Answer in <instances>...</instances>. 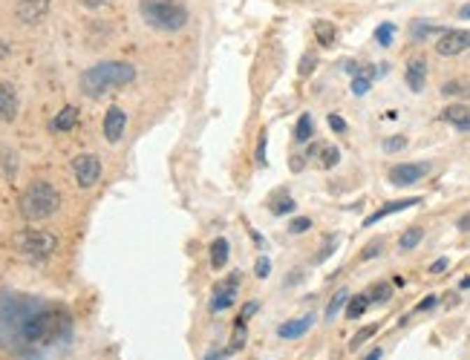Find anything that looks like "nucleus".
I'll return each mask as SVG.
<instances>
[{
    "label": "nucleus",
    "instance_id": "f257e3e1",
    "mask_svg": "<svg viewBox=\"0 0 470 360\" xmlns=\"http://www.w3.org/2000/svg\"><path fill=\"white\" fill-rule=\"evenodd\" d=\"M69 338L73 315L64 305L23 294L0 297V346L17 352L23 360H43V352L64 346Z\"/></svg>",
    "mask_w": 470,
    "mask_h": 360
},
{
    "label": "nucleus",
    "instance_id": "f03ea898",
    "mask_svg": "<svg viewBox=\"0 0 470 360\" xmlns=\"http://www.w3.org/2000/svg\"><path fill=\"white\" fill-rule=\"evenodd\" d=\"M136 81V66L124 64V61H101L96 66L84 69L81 75V92L90 95V99H99V95L119 89Z\"/></svg>",
    "mask_w": 470,
    "mask_h": 360
},
{
    "label": "nucleus",
    "instance_id": "7ed1b4c3",
    "mask_svg": "<svg viewBox=\"0 0 470 360\" xmlns=\"http://www.w3.org/2000/svg\"><path fill=\"white\" fill-rule=\"evenodd\" d=\"M20 216L27 222H41L50 219V216L61 208V194L50 185V182H32L27 190L20 194Z\"/></svg>",
    "mask_w": 470,
    "mask_h": 360
},
{
    "label": "nucleus",
    "instance_id": "20e7f679",
    "mask_svg": "<svg viewBox=\"0 0 470 360\" xmlns=\"http://www.w3.org/2000/svg\"><path fill=\"white\" fill-rule=\"evenodd\" d=\"M138 12H142L148 27L159 32H179L187 23V9L179 0H142Z\"/></svg>",
    "mask_w": 470,
    "mask_h": 360
},
{
    "label": "nucleus",
    "instance_id": "39448f33",
    "mask_svg": "<svg viewBox=\"0 0 470 360\" xmlns=\"http://www.w3.org/2000/svg\"><path fill=\"white\" fill-rule=\"evenodd\" d=\"M58 248V236L50 231H20L15 236V251L29 259V262H43L50 259Z\"/></svg>",
    "mask_w": 470,
    "mask_h": 360
},
{
    "label": "nucleus",
    "instance_id": "423d86ee",
    "mask_svg": "<svg viewBox=\"0 0 470 360\" xmlns=\"http://www.w3.org/2000/svg\"><path fill=\"white\" fill-rule=\"evenodd\" d=\"M470 50V29H448L436 41V52L441 58H453Z\"/></svg>",
    "mask_w": 470,
    "mask_h": 360
},
{
    "label": "nucleus",
    "instance_id": "0eeeda50",
    "mask_svg": "<svg viewBox=\"0 0 470 360\" xmlns=\"http://www.w3.org/2000/svg\"><path fill=\"white\" fill-rule=\"evenodd\" d=\"M73 171H76V179H78L81 187H92L101 176V161L92 153H81V156L73 159Z\"/></svg>",
    "mask_w": 470,
    "mask_h": 360
},
{
    "label": "nucleus",
    "instance_id": "6e6552de",
    "mask_svg": "<svg viewBox=\"0 0 470 360\" xmlns=\"http://www.w3.org/2000/svg\"><path fill=\"white\" fill-rule=\"evenodd\" d=\"M430 173V161H415V164H395L390 171V182L395 187H407L415 185L418 179H425Z\"/></svg>",
    "mask_w": 470,
    "mask_h": 360
},
{
    "label": "nucleus",
    "instance_id": "1a4fd4ad",
    "mask_svg": "<svg viewBox=\"0 0 470 360\" xmlns=\"http://www.w3.org/2000/svg\"><path fill=\"white\" fill-rule=\"evenodd\" d=\"M124 127H127V113L122 107H110L104 115V138L110 144H119L124 136Z\"/></svg>",
    "mask_w": 470,
    "mask_h": 360
},
{
    "label": "nucleus",
    "instance_id": "9d476101",
    "mask_svg": "<svg viewBox=\"0 0 470 360\" xmlns=\"http://www.w3.org/2000/svg\"><path fill=\"white\" fill-rule=\"evenodd\" d=\"M237 288H240V274H231L217 291H214V300H211V311H225L234 305L237 300Z\"/></svg>",
    "mask_w": 470,
    "mask_h": 360
},
{
    "label": "nucleus",
    "instance_id": "9b49d317",
    "mask_svg": "<svg viewBox=\"0 0 470 360\" xmlns=\"http://www.w3.org/2000/svg\"><path fill=\"white\" fill-rule=\"evenodd\" d=\"M50 12V0H20L17 3V20L27 23V27H35L41 23Z\"/></svg>",
    "mask_w": 470,
    "mask_h": 360
},
{
    "label": "nucleus",
    "instance_id": "f8f14e48",
    "mask_svg": "<svg viewBox=\"0 0 470 360\" xmlns=\"http://www.w3.org/2000/svg\"><path fill=\"white\" fill-rule=\"evenodd\" d=\"M415 205H421V199L418 196H413V199H395V202H387L381 210H375L372 216H366V228L369 225H375V222H381L384 216H392V213H401V210H407V208H415Z\"/></svg>",
    "mask_w": 470,
    "mask_h": 360
},
{
    "label": "nucleus",
    "instance_id": "ddd939ff",
    "mask_svg": "<svg viewBox=\"0 0 470 360\" xmlns=\"http://www.w3.org/2000/svg\"><path fill=\"white\" fill-rule=\"evenodd\" d=\"M15 115H17V95L6 81H0V122H15Z\"/></svg>",
    "mask_w": 470,
    "mask_h": 360
},
{
    "label": "nucleus",
    "instance_id": "4468645a",
    "mask_svg": "<svg viewBox=\"0 0 470 360\" xmlns=\"http://www.w3.org/2000/svg\"><path fill=\"white\" fill-rule=\"evenodd\" d=\"M425 81H427V61L425 58H413L407 64V87L413 92H421V89H425Z\"/></svg>",
    "mask_w": 470,
    "mask_h": 360
},
{
    "label": "nucleus",
    "instance_id": "2eb2a0df",
    "mask_svg": "<svg viewBox=\"0 0 470 360\" xmlns=\"http://www.w3.org/2000/svg\"><path fill=\"white\" fill-rule=\"evenodd\" d=\"M312 323H315V315H306V317H300V320H289V323H283L277 329V334L283 340H297V338H303L309 329H312Z\"/></svg>",
    "mask_w": 470,
    "mask_h": 360
},
{
    "label": "nucleus",
    "instance_id": "dca6fc26",
    "mask_svg": "<svg viewBox=\"0 0 470 360\" xmlns=\"http://www.w3.org/2000/svg\"><path fill=\"white\" fill-rule=\"evenodd\" d=\"M441 122H448L459 130H470V110L464 104H450L441 110Z\"/></svg>",
    "mask_w": 470,
    "mask_h": 360
},
{
    "label": "nucleus",
    "instance_id": "f3484780",
    "mask_svg": "<svg viewBox=\"0 0 470 360\" xmlns=\"http://www.w3.org/2000/svg\"><path fill=\"white\" fill-rule=\"evenodd\" d=\"M228 251H231V245H228V239L225 236H217L214 243H211V268H222L225 262H228Z\"/></svg>",
    "mask_w": 470,
    "mask_h": 360
},
{
    "label": "nucleus",
    "instance_id": "a211bd4d",
    "mask_svg": "<svg viewBox=\"0 0 470 360\" xmlns=\"http://www.w3.org/2000/svg\"><path fill=\"white\" fill-rule=\"evenodd\" d=\"M375 75H378V69H375V66H361V72L352 78V92H355V95H366L369 87H372V81H375Z\"/></svg>",
    "mask_w": 470,
    "mask_h": 360
},
{
    "label": "nucleus",
    "instance_id": "6ab92c4d",
    "mask_svg": "<svg viewBox=\"0 0 470 360\" xmlns=\"http://www.w3.org/2000/svg\"><path fill=\"white\" fill-rule=\"evenodd\" d=\"M315 38L320 46H332L338 41V27L332 20H315Z\"/></svg>",
    "mask_w": 470,
    "mask_h": 360
},
{
    "label": "nucleus",
    "instance_id": "aec40b11",
    "mask_svg": "<svg viewBox=\"0 0 470 360\" xmlns=\"http://www.w3.org/2000/svg\"><path fill=\"white\" fill-rule=\"evenodd\" d=\"M76 124H78V110H76V107H64V110L55 115L52 130H58V133H66V130H73Z\"/></svg>",
    "mask_w": 470,
    "mask_h": 360
},
{
    "label": "nucleus",
    "instance_id": "412c9836",
    "mask_svg": "<svg viewBox=\"0 0 470 360\" xmlns=\"http://www.w3.org/2000/svg\"><path fill=\"white\" fill-rule=\"evenodd\" d=\"M441 95L448 99H470V78H453L441 87Z\"/></svg>",
    "mask_w": 470,
    "mask_h": 360
},
{
    "label": "nucleus",
    "instance_id": "4be33fe9",
    "mask_svg": "<svg viewBox=\"0 0 470 360\" xmlns=\"http://www.w3.org/2000/svg\"><path fill=\"white\" fill-rule=\"evenodd\" d=\"M309 138H315V124H312V115L303 113L297 118V124H294V141L297 144H306Z\"/></svg>",
    "mask_w": 470,
    "mask_h": 360
},
{
    "label": "nucleus",
    "instance_id": "5701e85b",
    "mask_svg": "<svg viewBox=\"0 0 470 360\" xmlns=\"http://www.w3.org/2000/svg\"><path fill=\"white\" fill-rule=\"evenodd\" d=\"M448 29H441V27H436V23H427V20H413V27H410V35L415 38V41H425V38H430V35H444Z\"/></svg>",
    "mask_w": 470,
    "mask_h": 360
},
{
    "label": "nucleus",
    "instance_id": "b1692460",
    "mask_svg": "<svg viewBox=\"0 0 470 360\" xmlns=\"http://www.w3.org/2000/svg\"><path fill=\"white\" fill-rule=\"evenodd\" d=\"M248 340V329H245V320H234V331H231V343H228V352H243Z\"/></svg>",
    "mask_w": 470,
    "mask_h": 360
},
{
    "label": "nucleus",
    "instance_id": "393cba45",
    "mask_svg": "<svg viewBox=\"0 0 470 360\" xmlns=\"http://www.w3.org/2000/svg\"><path fill=\"white\" fill-rule=\"evenodd\" d=\"M318 161H320L323 171H332V167L341 161V150L332 147V144H320V147H318Z\"/></svg>",
    "mask_w": 470,
    "mask_h": 360
},
{
    "label": "nucleus",
    "instance_id": "a878e982",
    "mask_svg": "<svg viewBox=\"0 0 470 360\" xmlns=\"http://www.w3.org/2000/svg\"><path fill=\"white\" fill-rule=\"evenodd\" d=\"M369 294H358V297H349V303H346V317L349 320H358V317H364V311L369 308Z\"/></svg>",
    "mask_w": 470,
    "mask_h": 360
},
{
    "label": "nucleus",
    "instance_id": "bb28decb",
    "mask_svg": "<svg viewBox=\"0 0 470 360\" xmlns=\"http://www.w3.org/2000/svg\"><path fill=\"white\" fill-rule=\"evenodd\" d=\"M421 239H425V228H410V231L401 233V239H398V248H401V251H413Z\"/></svg>",
    "mask_w": 470,
    "mask_h": 360
},
{
    "label": "nucleus",
    "instance_id": "cd10ccee",
    "mask_svg": "<svg viewBox=\"0 0 470 360\" xmlns=\"http://www.w3.org/2000/svg\"><path fill=\"white\" fill-rule=\"evenodd\" d=\"M346 303H349V291H346V288H341V291L332 297V303H329V308H326V320H335L338 311H341Z\"/></svg>",
    "mask_w": 470,
    "mask_h": 360
},
{
    "label": "nucleus",
    "instance_id": "c85d7f7f",
    "mask_svg": "<svg viewBox=\"0 0 470 360\" xmlns=\"http://www.w3.org/2000/svg\"><path fill=\"white\" fill-rule=\"evenodd\" d=\"M294 210V199H289L286 194H277L274 199H271V213L274 216H286V213H292Z\"/></svg>",
    "mask_w": 470,
    "mask_h": 360
},
{
    "label": "nucleus",
    "instance_id": "c756f323",
    "mask_svg": "<svg viewBox=\"0 0 470 360\" xmlns=\"http://www.w3.org/2000/svg\"><path fill=\"white\" fill-rule=\"evenodd\" d=\"M369 300H372V303H387V300H392V285H390V282H375V285L369 288Z\"/></svg>",
    "mask_w": 470,
    "mask_h": 360
},
{
    "label": "nucleus",
    "instance_id": "7c9ffc66",
    "mask_svg": "<svg viewBox=\"0 0 470 360\" xmlns=\"http://www.w3.org/2000/svg\"><path fill=\"white\" fill-rule=\"evenodd\" d=\"M315 66H318V55L315 52H306L300 58V64H297V75L300 78H309L312 72H315Z\"/></svg>",
    "mask_w": 470,
    "mask_h": 360
},
{
    "label": "nucleus",
    "instance_id": "2f4dec72",
    "mask_svg": "<svg viewBox=\"0 0 470 360\" xmlns=\"http://www.w3.org/2000/svg\"><path fill=\"white\" fill-rule=\"evenodd\" d=\"M392 38H395V23H381V27L375 29V41L381 46H392Z\"/></svg>",
    "mask_w": 470,
    "mask_h": 360
},
{
    "label": "nucleus",
    "instance_id": "473e14b6",
    "mask_svg": "<svg viewBox=\"0 0 470 360\" xmlns=\"http://www.w3.org/2000/svg\"><path fill=\"white\" fill-rule=\"evenodd\" d=\"M384 251V239H372V243L361 251V262H369V259H375V257H378Z\"/></svg>",
    "mask_w": 470,
    "mask_h": 360
},
{
    "label": "nucleus",
    "instance_id": "72a5a7b5",
    "mask_svg": "<svg viewBox=\"0 0 470 360\" xmlns=\"http://www.w3.org/2000/svg\"><path fill=\"white\" fill-rule=\"evenodd\" d=\"M375 331H378V326H366V329H361V331L355 334V338H352L349 349H361V346H364V343H366V340L372 338V334H375Z\"/></svg>",
    "mask_w": 470,
    "mask_h": 360
},
{
    "label": "nucleus",
    "instance_id": "f704fd0d",
    "mask_svg": "<svg viewBox=\"0 0 470 360\" xmlns=\"http://www.w3.org/2000/svg\"><path fill=\"white\" fill-rule=\"evenodd\" d=\"M407 147V136H392V138H384V153H398Z\"/></svg>",
    "mask_w": 470,
    "mask_h": 360
},
{
    "label": "nucleus",
    "instance_id": "c9c22d12",
    "mask_svg": "<svg viewBox=\"0 0 470 360\" xmlns=\"http://www.w3.org/2000/svg\"><path fill=\"white\" fill-rule=\"evenodd\" d=\"M254 274H257V280H269V274H271V259L269 257H260L254 262Z\"/></svg>",
    "mask_w": 470,
    "mask_h": 360
},
{
    "label": "nucleus",
    "instance_id": "e433bc0d",
    "mask_svg": "<svg viewBox=\"0 0 470 360\" xmlns=\"http://www.w3.org/2000/svg\"><path fill=\"white\" fill-rule=\"evenodd\" d=\"M309 228H312L309 216H297V219H292V225H289V233H306Z\"/></svg>",
    "mask_w": 470,
    "mask_h": 360
},
{
    "label": "nucleus",
    "instance_id": "4c0bfd02",
    "mask_svg": "<svg viewBox=\"0 0 470 360\" xmlns=\"http://www.w3.org/2000/svg\"><path fill=\"white\" fill-rule=\"evenodd\" d=\"M266 141H269V136H266V130L257 136V164L260 167H266Z\"/></svg>",
    "mask_w": 470,
    "mask_h": 360
},
{
    "label": "nucleus",
    "instance_id": "58836bf2",
    "mask_svg": "<svg viewBox=\"0 0 470 360\" xmlns=\"http://www.w3.org/2000/svg\"><path fill=\"white\" fill-rule=\"evenodd\" d=\"M329 127H332L335 133H346V122H343L338 113H329Z\"/></svg>",
    "mask_w": 470,
    "mask_h": 360
},
{
    "label": "nucleus",
    "instance_id": "ea45409f",
    "mask_svg": "<svg viewBox=\"0 0 470 360\" xmlns=\"http://www.w3.org/2000/svg\"><path fill=\"white\" fill-rule=\"evenodd\" d=\"M335 245H338V239L332 236V239H329V243L323 245V251H320V254L315 257V262H323V259H329V254H332V248H335Z\"/></svg>",
    "mask_w": 470,
    "mask_h": 360
},
{
    "label": "nucleus",
    "instance_id": "a19ab883",
    "mask_svg": "<svg viewBox=\"0 0 470 360\" xmlns=\"http://www.w3.org/2000/svg\"><path fill=\"white\" fill-rule=\"evenodd\" d=\"M3 156H6V176H9V179H15V173H17V159H15L9 150H6Z\"/></svg>",
    "mask_w": 470,
    "mask_h": 360
},
{
    "label": "nucleus",
    "instance_id": "79ce46f5",
    "mask_svg": "<svg viewBox=\"0 0 470 360\" xmlns=\"http://www.w3.org/2000/svg\"><path fill=\"white\" fill-rule=\"evenodd\" d=\"M436 303H439V297H436V294H430V297H425V300H421V303L415 305V311H427V308H433Z\"/></svg>",
    "mask_w": 470,
    "mask_h": 360
},
{
    "label": "nucleus",
    "instance_id": "37998d69",
    "mask_svg": "<svg viewBox=\"0 0 470 360\" xmlns=\"http://www.w3.org/2000/svg\"><path fill=\"white\" fill-rule=\"evenodd\" d=\"M81 6H87V9H99V6H104V3H110V0H78Z\"/></svg>",
    "mask_w": 470,
    "mask_h": 360
},
{
    "label": "nucleus",
    "instance_id": "c03bdc74",
    "mask_svg": "<svg viewBox=\"0 0 470 360\" xmlns=\"http://www.w3.org/2000/svg\"><path fill=\"white\" fill-rule=\"evenodd\" d=\"M444 268H448V259H436L433 266H430V271H433V274H441Z\"/></svg>",
    "mask_w": 470,
    "mask_h": 360
},
{
    "label": "nucleus",
    "instance_id": "a18cd8bd",
    "mask_svg": "<svg viewBox=\"0 0 470 360\" xmlns=\"http://www.w3.org/2000/svg\"><path fill=\"white\" fill-rule=\"evenodd\" d=\"M254 311H257V303H248V305H245V308H243V315H240V317H237V320H248V317H251V315H254Z\"/></svg>",
    "mask_w": 470,
    "mask_h": 360
},
{
    "label": "nucleus",
    "instance_id": "49530a36",
    "mask_svg": "<svg viewBox=\"0 0 470 360\" xmlns=\"http://www.w3.org/2000/svg\"><path fill=\"white\" fill-rule=\"evenodd\" d=\"M292 171H294V173L303 171V156H292Z\"/></svg>",
    "mask_w": 470,
    "mask_h": 360
},
{
    "label": "nucleus",
    "instance_id": "de8ad7c7",
    "mask_svg": "<svg viewBox=\"0 0 470 360\" xmlns=\"http://www.w3.org/2000/svg\"><path fill=\"white\" fill-rule=\"evenodd\" d=\"M228 354H231V352H211L205 360H228Z\"/></svg>",
    "mask_w": 470,
    "mask_h": 360
},
{
    "label": "nucleus",
    "instance_id": "09e8293b",
    "mask_svg": "<svg viewBox=\"0 0 470 360\" xmlns=\"http://www.w3.org/2000/svg\"><path fill=\"white\" fill-rule=\"evenodd\" d=\"M459 231H470V213H464L459 219Z\"/></svg>",
    "mask_w": 470,
    "mask_h": 360
},
{
    "label": "nucleus",
    "instance_id": "8fccbe9b",
    "mask_svg": "<svg viewBox=\"0 0 470 360\" xmlns=\"http://www.w3.org/2000/svg\"><path fill=\"white\" fill-rule=\"evenodd\" d=\"M381 354H384V352H381V349H375V352H369V354H366V357H364V360H381Z\"/></svg>",
    "mask_w": 470,
    "mask_h": 360
},
{
    "label": "nucleus",
    "instance_id": "3c124183",
    "mask_svg": "<svg viewBox=\"0 0 470 360\" xmlns=\"http://www.w3.org/2000/svg\"><path fill=\"white\" fill-rule=\"evenodd\" d=\"M459 15H462L464 20H470V3H467V6H462V9H459Z\"/></svg>",
    "mask_w": 470,
    "mask_h": 360
},
{
    "label": "nucleus",
    "instance_id": "603ef678",
    "mask_svg": "<svg viewBox=\"0 0 470 360\" xmlns=\"http://www.w3.org/2000/svg\"><path fill=\"white\" fill-rule=\"evenodd\" d=\"M462 288H470V277H464V280H462Z\"/></svg>",
    "mask_w": 470,
    "mask_h": 360
}]
</instances>
